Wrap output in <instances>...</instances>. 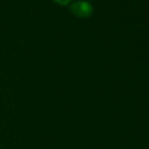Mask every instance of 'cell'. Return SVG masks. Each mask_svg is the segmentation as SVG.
<instances>
[{"instance_id":"6da1fadb","label":"cell","mask_w":149,"mask_h":149,"mask_svg":"<svg viewBox=\"0 0 149 149\" xmlns=\"http://www.w3.org/2000/svg\"><path fill=\"white\" fill-rule=\"evenodd\" d=\"M70 11L77 17L85 18L91 15L93 7L86 1H76L70 5Z\"/></svg>"},{"instance_id":"7a4b0ae2","label":"cell","mask_w":149,"mask_h":149,"mask_svg":"<svg viewBox=\"0 0 149 149\" xmlns=\"http://www.w3.org/2000/svg\"><path fill=\"white\" fill-rule=\"evenodd\" d=\"M55 2H57V3L61 4V5H67V4L70 3L71 0H54Z\"/></svg>"}]
</instances>
